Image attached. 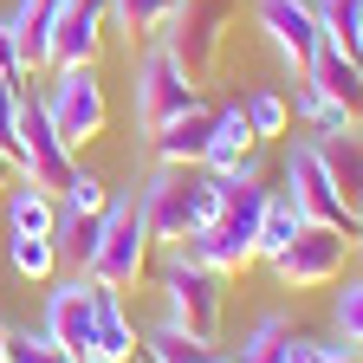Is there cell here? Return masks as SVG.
<instances>
[{
	"mask_svg": "<svg viewBox=\"0 0 363 363\" xmlns=\"http://www.w3.org/2000/svg\"><path fill=\"white\" fill-rule=\"evenodd\" d=\"M286 104H292V117H298L311 136H337V130H357V117H350L344 104H331V98H325V91H318L311 78H298V84H292V98H286Z\"/></svg>",
	"mask_w": 363,
	"mask_h": 363,
	"instance_id": "603a6c76",
	"label": "cell"
},
{
	"mask_svg": "<svg viewBox=\"0 0 363 363\" xmlns=\"http://www.w3.org/2000/svg\"><path fill=\"white\" fill-rule=\"evenodd\" d=\"M91 363H98V357H91Z\"/></svg>",
	"mask_w": 363,
	"mask_h": 363,
	"instance_id": "ab89813d",
	"label": "cell"
},
{
	"mask_svg": "<svg viewBox=\"0 0 363 363\" xmlns=\"http://www.w3.org/2000/svg\"><path fill=\"white\" fill-rule=\"evenodd\" d=\"M305 227V214H298V201L286 195V189H272L266 195V214H259V234H253V259L266 266L272 253H286V240Z\"/></svg>",
	"mask_w": 363,
	"mask_h": 363,
	"instance_id": "7402d4cb",
	"label": "cell"
},
{
	"mask_svg": "<svg viewBox=\"0 0 363 363\" xmlns=\"http://www.w3.org/2000/svg\"><path fill=\"white\" fill-rule=\"evenodd\" d=\"M98 234H104V214H78L59 201V220H52V247H59V266L65 272H84L91 253H98Z\"/></svg>",
	"mask_w": 363,
	"mask_h": 363,
	"instance_id": "ac0fdd59",
	"label": "cell"
},
{
	"mask_svg": "<svg viewBox=\"0 0 363 363\" xmlns=\"http://www.w3.org/2000/svg\"><path fill=\"white\" fill-rule=\"evenodd\" d=\"M7 350H13V325L0 318V363H7Z\"/></svg>",
	"mask_w": 363,
	"mask_h": 363,
	"instance_id": "d590c367",
	"label": "cell"
},
{
	"mask_svg": "<svg viewBox=\"0 0 363 363\" xmlns=\"http://www.w3.org/2000/svg\"><path fill=\"white\" fill-rule=\"evenodd\" d=\"M7 363H72L52 337H45L39 325H26V331H13V350H7Z\"/></svg>",
	"mask_w": 363,
	"mask_h": 363,
	"instance_id": "4dcf8cb0",
	"label": "cell"
},
{
	"mask_svg": "<svg viewBox=\"0 0 363 363\" xmlns=\"http://www.w3.org/2000/svg\"><path fill=\"white\" fill-rule=\"evenodd\" d=\"M325 350L331 344H318V337H292L286 344V363H325Z\"/></svg>",
	"mask_w": 363,
	"mask_h": 363,
	"instance_id": "836d02e7",
	"label": "cell"
},
{
	"mask_svg": "<svg viewBox=\"0 0 363 363\" xmlns=\"http://www.w3.org/2000/svg\"><path fill=\"white\" fill-rule=\"evenodd\" d=\"M150 247H156V240H150V227H143L136 195H111V208H104V234H98V253H91L84 279L130 292V286L150 272Z\"/></svg>",
	"mask_w": 363,
	"mask_h": 363,
	"instance_id": "277c9868",
	"label": "cell"
},
{
	"mask_svg": "<svg viewBox=\"0 0 363 363\" xmlns=\"http://www.w3.org/2000/svg\"><path fill=\"white\" fill-rule=\"evenodd\" d=\"M39 104H45L52 130L72 150L91 143V136H104V123H111V98H104L98 65H52V78L39 84Z\"/></svg>",
	"mask_w": 363,
	"mask_h": 363,
	"instance_id": "5b68a950",
	"label": "cell"
},
{
	"mask_svg": "<svg viewBox=\"0 0 363 363\" xmlns=\"http://www.w3.org/2000/svg\"><path fill=\"white\" fill-rule=\"evenodd\" d=\"M65 0H13V33H20V52H26V72H45V45H52V20H59Z\"/></svg>",
	"mask_w": 363,
	"mask_h": 363,
	"instance_id": "ffe728a7",
	"label": "cell"
},
{
	"mask_svg": "<svg viewBox=\"0 0 363 363\" xmlns=\"http://www.w3.org/2000/svg\"><path fill=\"white\" fill-rule=\"evenodd\" d=\"M350 240H357V247H363V208H357V220H350Z\"/></svg>",
	"mask_w": 363,
	"mask_h": 363,
	"instance_id": "74e56055",
	"label": "cell"
},
{
	"mask_svg": "<svg viewBox=\"0 0 363 363\" xmlns=\"http://www.w3.org/2000/svg\"><path fill=\"white\" fill-rule=\"evenodd\" d=\"M59 201H65V208H78V214H104V208H111V189H104V175H98V169H84V162H78Z\"/></svg>",
	"mask_w": 363,
	"mask_h": 363,
	"instance_id": "f1b7e54d",
	"label": "cell"
},
{
	"mask_svg": "<svg viewBox=\"0 0 363 363\" xmlns=\"http://www.w3.org/2000/svg\"><path fill=\"white\" fill-rule=\"evenodd\" d=\"M20 169H13V156H0V195H7V182H13Z\"/></svg>",
	"mask_w": 363,
	"mask_h": 363,
	"instance_id": "8d00e7d4",
	"label": "cell"
},
{
	"mask_svg": "<svg viewBox=\"0 0 363 363\" xmlns=\"http://www.w3.org/2000/svg\"><path fill=\"white\" fill-rule=\"evenodd\" d=\"M325 363H363V344H344V337H337V344L325 350Z\"/></svg>",
	"mask_w": 363,
	"mask_h": 363,
	"instance_id": "e575fe53",
	"label": "cell"
},
{
	"mask_svg": "<svg viewBox=\"0 0 363 363\" xmlns=\"http://www.w3.org/2000/svg\"><path fill=\"white\" fill-rule=\"evenodd\" d=\"M0 208H7V234H52L59 220V195L33 189V182H7V195H0Z\"/></svg>",
	"mask_w": 363,
	"mask_h": 363,
	"instance_id": "d6986e66",
	"label": "cell"
},
{
	"mask_svg": "<svg viewBox=\"0 0 363 363\" xmlns=\"http://www.w3.org/2000/svg\"><path fill=\"white\" fill-rule=\"evenodd\" d=\"M136 208H143V227L156 247H182L195 227L214 220L220 175H208L201 162H156V175L136 189Z\"/></svg>",
	"mask_w": 363,
	"mask_h": 363,
	"instance_id": "6da1fadb",
	"label": "cell"
},
{
	"mask_svg": "<svg viewBox=\"0 0 363 363\" xmlns=\"http://www.w3.org/2000/svg\"><path fill=\"white\" fill-rule=\"evenodd\" d=\"M253 150H259V136H253L247 111H240V104H227V111H214V136H208V156H201V169H208V175H227L234 162H247Z\"/></svg>",
	"mask_w": 363,
	"mask_h": 363,
	"instance_id": "2e32d148",
	"label": "cell"
},
{
	"mask_svg": "<svg viewBox=\"0 0 363 363\" xmlns=\"http://www.w3.org/2000/svg\"><path fill=\"white\" fill-rule=\"evenodd\" d=\"M208 136H214V104L201 98L195 111L169 117V123L150 136V156H156V162H201V156H208Z\"/></svg>",
	"mask_w": 363,
	"mask_h": 363,
	"instance_id": "9a60e30c",
	"label": "cell"
},
{
	"mask_svg": "<svg viewBox=\"0 0 363 363\" xmlns=\"http://www.w3.org/2000/svg\"><path fill=\"white\" fill-rule=\"evenodd\" d=\"M175 7H182V0H104V20L117 33H130V39H156L175 20Z\"/></svg>",
	"mask_w": 363,
	"mask_h": 363,
	"instance_id": "d4e9b609",
	"label": "cell"
},
{
	"mask_svg": "<svg viewBox=\"0 0 363 363\" xmlns=\"http://www.w3.org/2000/svg\"><path fill=\"white\" fill-rule=\"evenodd\" d=\"M156 292H162V318L182 325L201 344H220V311H227V292H220V272L189 259L182 247H162V266H156Z\"/></svg>",
	"mask_w": 363,
	"mask_h": 363,
	"instance_id": "7a4b0ae2",
	"label": "cell"
},
{
	"mask_svg": "<svg viewBox=\"0 0 363 363\" xmlns=\"http://www.w3.org/2000/svg\"><path fill=\"white\" fill-rule=\"evenodd\" d=\"M357 59H363V39H357Z\"/></svg>",
	"mask_w": 363,
	"mask_h": 363,
	"instance_id": "f35d334b",
	"label": "cell"
},
{
	"mask_svg": "<svg viewBox=\"0 0 363 363\" xmlns=\"http://www.w3.org/2000/svg\"><path fill=\"white\" fill-rule=\"evenodd\" d=\"M311 13H318V33L357 59V39H363V0H311Z\"/></svg>",
	"mask_w": 363,
	"mask_h": 363,
	"instance_id": "4316f807",
	"label": "cell"
},
{
	"mask_svg": "<svg viewBox=\"0 0 363 363\" xmlns=\"http://www.w3.org/2000/svg\"><path fill=\"white\" fill-rule=\"evenodd\" d=\"M305 78L318 84V91H325V98L331 104H344L357 123H363V59H350L344 52V45H318V52H311V65H305Z\"/></svg>",
	"mask_w": 363,
	"mask_h": 363,
	"instance_id": "5bb4252c",
	"label": "cell"
},
{
	"mask_svg": "<svg viewBox=\"0 0 363 363\" xmlns=\"http://www.w3.org/2000/svg\"><path fill=\"white\" fill-rule=\"evenodd\" d=\"M344 253H350V234L344 227H325V220H305L298 234L286 240V253H272V279L286 292H311V286H331L344 272Z\"/></svg>",
	"mask_w": 363,
	"mask_h": 363,
	"instance_id": "52a82bcc",
	"label": "cell"
},
{
	"mask_svg": "<svg viewBox=\"0 0 363 363\" xmlns=\"http://www.w3.org/2000/svg\"><path fill=\"white\" fill-rule=\"evenodd\" d=\"M13 169H20V182H33V189H45V195H65V182H72V169H78V150L52 130V117H45V104H39V91H20Z\"/></svg>",
	"mask_w": 363,
	"mask_h": 363,
	"instance_id": "8992f818",
	"label": "cell"
},
{
	"mask_svg": "<svg viewBox=\"0 0 363 363\" xmlns=\"http://www.w3.org/2000/svg\"><path fill=\"white\" fill-rule=\"evenodd\" d=\"M318 156H325L337 195H344V208H350V220H357V208H363V136H357V130L318 136Z\"/></svg>",
	"mask_w": 363,
	"mask_h": 363,
	"instance_id": "e0dca14e",
	"label": "cell"
},
{
	"mask_svg": "<svg viewBox=\"0 0 363 363\" xmlns=\"http://www.w3.org/2000/svg\"><path fill=\"white\" fill-rule=\"evenodd\" d=\"M20 91L13 78H0V156H13V123H20Z\"/></svg>",
	"mask_w": 363,
	"mask_h": 363,
	"instance_id": "1f68e13d",
	"label": "cell"
},
{
	"mask_svg": "<svg viewBox=\"0 0 363 363\" xmlns=\"http://www.w3.org/2000/svg\"><path fill=\"white\" fill-rule=\"evenodd\" d=\"M298 331H292V318L286 311H266V318H253V331L234 344V350H220L227 363H286V344H292Z\"/></svg>",
	"mask_w": 363,
	"mask_h": 363,
	"instance_id": "44dd1931",
	"label": "cell"
},
{
	"mask_svg": "<svg viewBox=\"0 0 363 363\" xmlns=\"http://www.w3.org/2000/svg\"><path fill=\"white\" fill-rule=\"evenodd\" d=\"M136 344H143V337H136V325H130L123 292L91 279V357H98V363H130Z\"/></svg>",
	"mask_w": 363,
	"mask_h": 363,
	"instance_id": "4fadbf2b",
	"label": "cell"
},
{
	"mask_svg": "<svg viewBox=\"0 0 363 363\" xmlns=\"http://www.w3.org/2000/svg\"><path fill=\"white\" fill-rule=\"evenodd\" d=\"M39 331L52 337L72 363H91V279L84 272H52L45 279V305H39Z\"/></svg>",
	"mask_w": 363,
	"mask_h": 363,
	"instance_id": "30bf717a",
	"label": "cell"
},
{
	"mask_svg": "<svg viewBox=\"0 0 363 363\" xmlns=\"http://www.w3.org/2000/svg\"><path fill=\"white\" fill-rule=\"evenodd\" d=\"M240 111H247V123H253L259 143H272V136H286V130H292V104L279 98V91H247Z\"/></svg>",
	"mask_w": 363,
	"mask_h": 363,
	"instance_id": "83f0119b",
	"label": "cell"
},
{
	"mask_svg": "<svg viewBox=\"0 0 363 363\" xmlns=\"http://www.w3.org/2000/svg\"><path fill=\"white\" fill-rule=\"evenodd\" d=\"M286 195L298 201L305 220H325V227H344V234H350V208L337 195L325 156H318V136H298V143L286 150Z\"/></svg>",
	"mask_w": 363,
	"mask_h": 363,
	"instance_id": "9c48e42d",
	"label": "cell"
},
{
	"mask_svg": "<svg viewBox=\"0 0 363 363\" xmlns=\"http://www.w3.org/2000/svg\"><path fill=\"white\" fill-rule=\"evenodd\" d=\"M253 26L266 33V45L279 52V65L292 78H305L311 52L325 45V33H318V13H311V0H253Z\"/></svg>",
	"mask_w": 363,
	"mask_h": 363,
	"instance_id": "8fae6325",
	"label": "cell"
},
{
	"mask_svg": "<svg viewBox=\"0 0 363 363\" xmlns=\"http://www.w3.org/2000/svg\"><path fill=\"white\" fill-rule=\"evenodd\" d=\"M104 0H65L52 20V45H45V72L52 65H98L104 52Z\"/></svg>",
	"mask_w": 363,
	"mask_h": 363,
	"instance_id": "7c38bea8",
	"label": "cell"
},
{
	"mask_svg": "<svg viewBox=\"0 0 363 363\" xmlns=\"http://www.w3.org/2000/svg\"><path fill=\"white\" fill-rule=\"evenodd\" d=\"M220 363H227V357H220Z\"/></svg>",
	"mask_w": 363,
	"mask_h": 363,
	"instance_id": "60d3db41",
	"label": "cell"
},
{
	"mask_svg": "<svg viewBox=\"0 0 363 363\" xmlns=\"http://www.w3.org/2000/svg\"><path fill=\"white\" fill-rule=\"evenodd\" d=\"M195 104H201V84L175 65V52H169L162 39H143V52L130 59V111H136V130L156 136L169 117L195 111Z\"/></svg>",
	"mask_w": 363,
	"mask_h": 363,
	"instance_id": "3957f363",
	"label": "cell"
},
{
	"mask_svg": "<svg viewBox=\"0 0 363 363\" xmlns=\"http://www.w3.org/2000/svg\"><path fill=\"white\" fill-rule=\"evenodd\" d=\"M136 350H143L150 363H220V344H201V337H189L182 325H169V318H162V325H156L143 344H136Z\"/></svg>",
	"mask_w": 363,
	"mask_h": 363,
	"instance_id": "cb8c5ba5",
	"label": "cell"
},
{
	"mask_svg": "<svg viewBox=\"0 0 363 363\" xmlns=\"http://www.w3.org/2000/svg\"><path fill=\"white\" fill-rule=\"evenodd\" d=\"M156 39L175 52V65L189 72L195 84H201V78H214L220 39H227V0H182V7H175V20H169Z\"/></svg>",
	"mask_w": 363,
	"mask_h": 363,
	"instance_id": "ba28073f",
	"label": "cell"
},
{
	"mask_svg": "<svg viewBox=\"0 0 363 363\" xmlns=\"http://www.w3.org/2000/svg\"><path fill=\"white\" fill-rule=\"evenodd\" d=\"M331 325L344 344H363V279H344V292L331 298Z\"/></svg>",
	"mask_w": 363,
	"mask_h": 363,
	"instance_id": "f546056e",
	"label": "cell"
},
{
	"mask_svg": "<svg viewBox=\"0 0 363 363\" xmlns=\"http://www.w3.org/2000/svg\"><path fill=\"white\" fill-rule=\"evenodd\" d=\"M7 266H13V279L45 286V279L59 272V247H52V234H7Z\"/></svg>",
	"mask_w": 363,
	"mask_h": 363,
	"instance_id": "484cf974",
	"label": "cell"
},
{
	"mask_svg": "<svg viewBox=\"0 0 363 363\" xmlns=\"http://www.w3.org/2000/svg\"><path fill=\"white\" fill-rule=\"evenodd\" d=\"M0 78H26V52H20V33H13V20H0Z\"/></svg>",
	"mask_w": 363,
	"mask_h": 363,
	"instance_id": "d6a6232c",
	"label": "cell"
}]
</instances>
